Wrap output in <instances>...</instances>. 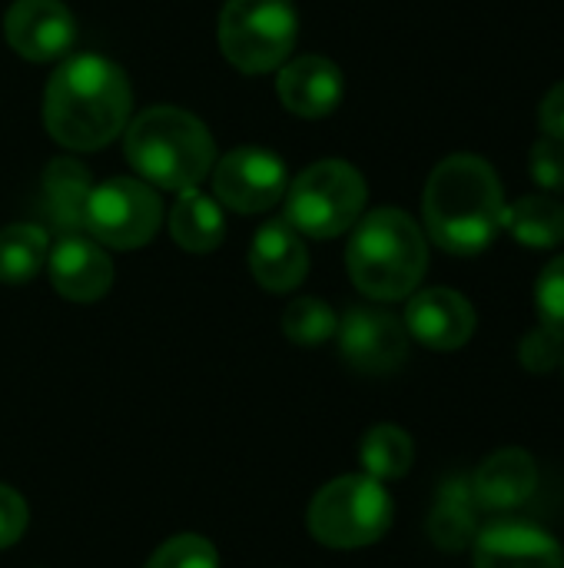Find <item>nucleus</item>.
Returning a JSON list of instances; mask_svg holds the SVG:
<instances>
[{
  "label": "nucleus",
  "mask_w": 564,
  "mask_h": 568,
  "mask_svg": "<svg viewBox=\"0 0 564 568\" xmlns=\"http://www.w3.org/2000/svg\"><path fill=\"white\" fill-rule=\"evenodd\" d=\"M90 170L70 156L53 160L43 170V213L60 233L83 230V210L90 200Z\"/></svg>",
  "instance_id": "nucleus-18"
},
{
  "label": "nucleus",
  "mask_w": 564,
  "mask_h": 568,
  "mask_svg": "<svg viewBox=\"0 0 564 568\" xmlns=\"http://www.w3.org/2000/svg\"><path fill=\"white\" fill-rule=\"evenodd\" d=\"M539 489V463L525 449L492 453L472 476L475 503L485 513H509L529 503Z\"/></svg>",
  "instance_id": "nucleus-16"
},
{
  "label": "nucleus",
  "mask_w": 564,
  "mask_h": 568,
  "mask_svg": "<svg viewBox=\"0 0 564 568\" xmlns=\"http://www.w3.org/2000/svg\"><path fill=\"white\" fill-rule=\"evenodd\" d=\"M47 233L33 223L0 230V283H27L47 263Z\"/></svg>",
  "instance_id": "nucleus-23"
},
{
  "label": "nucleus",
  "mask_w": 564,
  "mask_h": 568,
  "mask_svg": "<svg viewBox=\"0 0 564 568\" xmlns=\"http://www.w3.org/2000/svg\"><path fill=\"white\" fill-rule=\"evenodd\" d=\"M475 568H564V549L539 526L499 519L475 536Z\"/></svg>",
  "instance_id": "nucleus-12"
},
{
  "label": "nucleus",
  "mask_w": 564,
  "mask_h": 568,
  "mask_svg": "<svg viewBox=\"0 0 564 568\" xmlns=\"http://www.w3.org/2000/svg\"><path fill=\"white\" fill-rule=\"evenodd\" d=\"M519 359H522V366L532 369V373H548V369L562 366L564 339L562 336H555V333H548L545 326H539V329H532V333L522 339Z\"/></svg>",
  "instance_id": "nucleus-27"
},
{
  "label": "nucleus",
  "mask_w": 564,
  "mask_h": 568,
  "mask_svg": "<svg viewBox=\"0 0 564 568\" xmlns=\"http://www.w3.org/2000/svg\"><path fill=\"white\" fill-rule=\"evenodd\" d=\"M542 130L545 136L564 143V80L558 87H552L548 97L542 100Z\"/></svg>",
  "instance_id": "nucleus-30"
},
{
  "label": "nucleus",
  "mask_w": 564,
  "mask_h": 568,
  "mask_svg": "<svg viewBox=\"0 0 564 568\" xmlns=\"http://www.w3.org/2000/svg\"><path fill=\"white\" fill-rule=\"evenodd\" d=\"M406 333H412L429 349L452 353L472 339L475 310L455 290H425L416 293L406 306Z\"/></svg>",
  "instance_id": "nucleus-13"
},
{
  "label": "nucleus",
  "mask_w": 564,
  "mask_h": 568,
  "mask_svg": "<svg viewBox=\"0 0 564 568\" xmlns=\"http://www.w3.org/2000/svg\"><path fill=\"white\" fill-rule=\"evenodd\" d=\"M163 223V206L153 186L143 180H110L90 190L83 210V230L113 250L146 246Z\"/></svg>",
  "instance_id": "nucleus-8"
},
{
  "label": "nucleus",
  "mask_w": 564,
  "mask_h": 568,
  "mask_svg": "<svg viewBox=\"0 0 564 568\" xmlns=\"http://www.w3.org/2000/svg\"><path fill=\"white\" fill-rule=\"evenodd\" d=\"M276 87L289 113L319 120L329 116L342 100V70L326 57H296L283 67Z\"/></svg>",
  "instance_id": "nucleus-17"
},
{
  "label": "nucleus",
  "mask_w": 564,
  "mask_h": 568,
  "mask_svg": "<svg viewBox=\"0 0 564 568\" xmlns=\"http://www.w3.org/2000/svg\"><path fill=\"white\" fill-rule=\"evenodd\" d=\"M43 120L50 136L70 150L106 146L130 120L126 73L96 53L63 60L50 77Z\"/></svg>",
  "instance_id": "nucleus-1"
},
{
  "label": "nucleus",
  "mask_w": 564,
  "mask_h": 568,
  "mask_svg": "<svg viewBox=\"0 0 564 568\" xmlns=\"http://www.w3.org/2000/svg\"><path fill=\"white\" fill-rule=\"evenodd\" d=\"M7 43L33 63L63 57L76 40V20L60 0H13L3 17Z\"/></svg>",
  "instance_id": "nucleus-11"
},
{
  "label": "nucleus",
  "mask_w": 564,
  "mask_h": 568,
  "mask_svg": "<svg viewBox=\"0 0 564 568\" xmlns=\"http://www.w3.org/2000/svg\"><path fill=\"white\" fill-rule=\"evenodd\" d=\"M505 226L525 246H558L564 243V206L552 196H525L515 206H505Z\"/></svg>",
  "instance_id": "nucleus-21"
},
{
  "label": "nucleus",
  "mask_w": 564,
  "mask_h": 568,
  "mask_svg": "<svg viewBox=\"0 0 564 568\" xmlns=\"http://www.w3.org/2000/svg\"><path fill=\"white\" fill-rule=\"evenodd\" d=\"M422 206L429 236L455 256L482 253L505 226L502 183L475 153H455L442 160L429 176Z\"/></svg>",
  "instance_id": "nucleus-2"
},
{
  "label": "nucleus",
  "mask_w": 564,
  "mask_h": 568,
  "mask_svg": "<svg viewBox=\"0 0 564 568\" xmlns=\"http://www.w3.org/2000/svg\"><path fill=\"white\" fill-rule=\"evenodd\" d=\"M479 513H482V506L475 503L472 479H449L439 489L435 509L429 516L432 542L445 552L469 549L479 536Z\"/></svg>",
  "instance_id": "nucleus-19"
},
{
  "label": "nucleus",
  "mask_w": 564,
  "mask_h": 568,
  "mask_svg": "<svg viewBox=\"0 0 564 568\" xmlns=\"http://www.w3.org/2000/svg\"><path fill=\"white\" fill-rule=\"evenodd\" d=\"M286 200V220L296 233L332 240L346 233L366 206V180L342 160H322L296 176Z\"/></svg>",
  "instance_id": "nucleus-7"
},
{
  "label": "nucleus",
  "mask_w": 564,
  "mask_h": 568,
  "mask_svg": "<svg viewBox=\"0 0 564 568\" xmlns=\"http://www.w3.org/2000/svg\"><path fill=\"white\" fill-rule=\"evenodd\" d=\"M299 33L293 0H226L219 47L243 73H269L289 60Z\"/></svg>",
  "instance_id": "nucleus-6"
},
{
  "label": "nucleus",
  "mask_w": 564,
  "mask_h": 568,
  "mask_svg": "<svg viewBox=\"0 0 564 568\" xmlns=\"http://www.w3.org/2000/svg\"><path fill=\"white\" fill-rule=\"evenodd\" d=\"M336 333H339L342 359L359 373L382 376L406 363V353H409L406 326L386 310L356 306L342 316Z\"/></svg>",
  "instance_id": "nucleus-10"
},
{
  "label": "nucleus",
  "mask_w": 564,
  "mask_h": 568,
  "mask_svg": "<svg viewBox=\"0 0 564 568\" xmlns=\"http://www.w3.org/2000/svg\"><path fill=\"white\" fill-rule=\"evenodd\" d=\"M289 186L286 166L276 153L259 146H243L226 153L213 170V190L233 213H266L283 200Z\"/></svg>",
  "instance_id": "nucleus-9"
},
{
  "label": "nucleus",
  "mask_w": 564,
  "mask_h": 568,
  "mask_svg": "<svg viewBox=\"0 0 564 568\" xmlns=\"http://www.w3.org/2000/svg\"><path fill=\"white\" fill-rule=\"evenodd\" d=\"M170 233L189 253L216 250L223 243V233H226L219 203L209 200L199 190H183L176 206H173V213H170Z\"/></svg>",
  "instance_id": "nucleus-20"
},
{
  "label": "nucleus",
  "mask_w": 564,
  "mask_h": 568,
  "mask_svg": "<svg viewBox=\"0 0 564 568\" xmlns=\"http://www.w3.org/2000/svg\"><path fill=\"white\" fill-rule=\"evenodd\" d=\"M535 303H539L542 326L564 339V256L552 260L545 266V273L539 276Z\"/></svg>",
  "instance_id": "nucleus-26"
},
{
  "label": "nucleus",
  "mask_w": 564,
  "mask_h": 568,
  "mask_svg": "<svg viewBox=\"0 0 564 568\" xmlns=\"http://www.w3.org/2000/svg\"><path fill=\"white\" fill-rule=\"evenodd\" d=\"M126 160L163 190H196L213 170L216 146L209 130L186 110L150 106L126 130Z\"/></svg>",
  "instance_id": "nucleus-3"
},
{
  "label": "nucleus",
  "mask_w": 564,
  "mask_h": 568,
  "mask_svg": "<svg viewBox=\"0 0 564 568\" xmlns=\"http://www.w3.org/2000/svg\"><path fill=\"white\" fill-rule=\"evenodd\" d=\"M283 329L293 343L299 346H319L326 339L336 336L339 329V320L336 313L322 303V300H312V296H299L296 303L286 306L283 313Z\"/></svg>",
  "instance_id": "nucleus-24"
},
{
  "label": "nucleus",
  "mask_w": 564,
  "mask_h": 568,
  "mask_svg": "<svg viewBox=\"0 0 564 568\" xmlns=\"http://www.w3.org/2000/svg\"><path fill=\"white\" fill-rule=\"evenodd\" d=\"M359 463H362L366 476H372L379 483L402 479L416 463V443L399 426H376L366 433V439L359 446Z\"/></svg>",
  "instance_id": "nucleus-22"
},
{
  "label": "nucleus",
  "mask_w": 564,
  "mask_h": 568,
  "mask_svg": "<svg viewBox=\"0 0 564 568\" xmlns=\"http://www.w3.org/2000/svg\"><path fill=\"white\" fill-rule=\"evenodd\" d=\"M143 568H219V556L213 542L203 536H173L166 539Z\"/></svg>",
  "instance_id": "nucleus-25"
},
{
  "label": "nucleus",
  "mask_w": 564,
  "mask_h": 568,
  "mask_svg": "<svg viewBox=\"0 0 564 568\" xmlns=\"http://www.w3.org/2000/svg\"><path fill=\"white\" fill-rule=\"evenodd\" d=\"M27 523H30V513L20 493H13L10 486H0V549L17 546L20 536L27 532Z\"/></svg>",
  "instance_id": "nucleus-29"
},
{
  "label": "nucleus",
  "mask_w": 564,
  "mask_h": 568,
  "mask_svg": "<svg viewBox=\"0 0 564 568\" xmlns=\"http://www.w3.org/2000/svg\"><path fill=\"white\" fill-rule=\"evenodd\" d=\"M50 263V283L63 300L73 303H93L106 296L113 286V263L110 256L80 233H63L60 243L47 253Z\"/></svg>",
  "instance_id": "nucleus-14"
},
{
  "label": "nucleus",
  "mask_w": 564,
  "mask_h": 568,
  "mask_svg": "<svg viewBox=\"0 0 564 568\" xmlns=\"http://www.w3.org/2000/svg\"><path fill=\"white\" fill-rule=\"evenodd\" d=\"M249 270L256 283L269 293L296 290L309 273V253L289 220L266 223L249 250Z\"/></svg>",
  "instance_id": "nucleus-15"
},
{
  "label": "nucleus",
  "mask_w": 564,
  "mask_h": 568,
  "mask_svg": "<svg viewBox=\"0 0 564 568\" xmlns=\"http://www.w3.org/2000/svg\"><path fill=\"white\" fill-rule=\"evenodd\" d=\"M562 366H564V359H562Z\"/></svg>",
  "instance_id": "nucleus-31"
},
{
  "label": "nucleus",
  "mask_w": 564,
  "mask_h": 568,
  "mask_svg": "<svg viewBox=\"0 0 564 568\" xmlns=\"http://www.w3.org/2000/svg\"><path fill=\"white\" fill-rule=\"evenodd\" d=\"M532 176L548 193H564V143L562 140H539L532 146Z\"/></svg>",
  "instance_id": "nucleus-28"
},
{
  "label": "nucleus",
  "mask_w": 564,
  "mask_h": 568,
  "mask_svg": "<svg viewBox=\"0 0 564 568\" xmlns=\"http://www.w3.org/2000/svg\"><path fill=\"white\" fill-rule=\"evenodd\" d=\"M392 526V496L372 476H342L309 503V532L329 549H366Z\"/></svg>",
  "instance_id": "nucleus-5"
},
{
  "label": "nucleus",
  "mask_w": 564,
  "mask_h": 568,
  "mask_svg": "<svg viewBox=\"0 0 564 568\" xmlns=\"http://www.w3.org/2000/svg\"><path fill=\"white\" fill-rule=\"evenodd\" d=\"M349 276L372 300H406L425 276L429 250L419 223L402 210L369 213L349 240Z\"/></svg>",
  "instance_id": "nucleus-4"
}]
</instances>
